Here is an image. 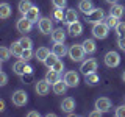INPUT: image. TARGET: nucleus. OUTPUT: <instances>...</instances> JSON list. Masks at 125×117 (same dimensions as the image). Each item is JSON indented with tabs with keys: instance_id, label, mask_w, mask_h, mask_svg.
Listing matches in <instances>:
<instances>
[{
	"instance_id": "obj_32",
	"label": "nucleus",
	"mask_w": 125,
	"mask_h": 117,
	"mask_svg": "<svg viewBox=\"0 0 125 117\" xmlns=\"http://www.w3.org/2000/svg\"><path fill=\"white\" fill-rule=\"evenodd\" d=\"M33 56H34V53H33V50H31V49H23V52H22V55H21V58H19V59L30 61Z\"/></svg>"
},
{
	"instance_id": "obj_23",
	"label": "nucleus",
	"mask_w": 125,
	"mask_h": 117,
	"mask_svg": "<svg viewBox=\"0 0 125 117\" xmlns=\"http://www.w3.org/2000/svg\"><path fill=\"white\" fill-rule=\"evenodd\" d=\"M45 80L49 81L50 84H55L58 80H61V78H60V72H56L55 69H49L47 73H45Z\"/></svg>"
},
{
	"instance_id": "obj_45",
	"label": "nucleus",
	"mask_w": 125,
	"mask_h": 117,
	"mask_svg": "<svg viewBox=\"0 0 125 117\" xmlns=\"http://www.w3.org/2000/svg\"><path fill=\"white\" fill-rule=\"evenodd\" d=\"M106 3H109V5H114V3H117V0H105Z\"/></svg>"
},
{
	"instance_id": "obj_29",
	"label": "nucleus",
	"mask_w": 125,
	"mask_h": 117,
	"mask_svg": "<svg viewBox=\"0 0 125 117\" xmlns=\"http://www.w3.org/2000/svg\"><path fill=\"white\" fill-rule=\"evenodd\" d=\"M58 59H60V58H58L56 55L52 52V53L49 55V56H47V59L44 61V66H45V67H49V69H52V67H53V64H55V62H56Z\"/></svg>"
},
{
	"instance_id": "obj_21",
	"label": "nucleus",
	"mask_w": 125,
	"mask_h": 117,
	"mask_svg": "<svg viewBox=\"0 0 125 117\" xmlns=\"http://www.w3.org/2000/svg\"><path fill=\"white\" fill-rule=\"evenodd\" d=\"M124 11H125V8L120 3H114V5H111V8H109V14L117 17V19H120L124 16Z\"/></svg>"
},
{
	"instance_id": "obj_39",
	"label": "nucleus",
	"mask_w": 125,
	"mask_h": 117,
	"mask_svg": "<svg viewBox=\"0 0 125 117\" xmlns=\"http://www.w3.org/2000/svg\"><path fill=\"white\" fill-rule=\"evenodd\" d=\"M53 17L56 19V20H62V19H64L62 10H60V8H55V14H53Z\"/></svg>"
},
{
	"instance_id": "obj_12",
	"label": "nucleus",
	"mask_w": 125,
	"mask_h": 117,
	"mask_svg": "<svg viewBox=\"0 0 125 117\" xmlns=\"http://www.w3.org/2000/svg\"><path fill=\"white\" fill-rule=\"evenodd\" d=\"M61 109L66 114H72V112L75 111V100H73L72 97H66V98L61 101Z\"/></svg>"
},
{
	"instance_id": "obj_5",
	"label": "nucleus",
	"mask_w": 125,
	"mask_h": 117,
	"mask_svg": "<svg viewBox=\"0 0 125 117\" xmlns=\"http://www.w3.org/2000/svg\"><path fill=\"white\" fill-rule=\"evenodd\" d=\"M103 62H105V66L106 67H117V66L120 64V56H119V53L114 52V50H111V52H108L106 55H105V58H103Z\"/></svg>"
},
{
	"instance_id": "obj_24",
	"label": "nucleus",
	"mask_w": 125,
	"mask_h": 117,
	"mask_svg": "<svg viewBox=\"0 0 125 117\" xmlns=\"http://www.w3.org/2000/svg\"><path fill=\"white\" fill-rule=\"evenodd\" d=\"M78 10H80L83 14H88L89 11L94 10V5H92L91 0H80V3H78Z\"/></svg>"
},
{
	"instance_id": "obj_41",
	"label": "nucleus",
	"mask_w": 125,
	"mask_h": 117,
	"mask_svg": "<svg viewBox=\"0 0 125 117\" xmlns=\"http://www.w3.org/2000/svg\"><path fill=\"white\" fill-rule=\"evenodd\" d=\"M117 47L125 52V36L124 38H117Z\"/></svg>"
},
{
	"instance_id": "obj_9",
	"label": "nucleus",
	"mask_w": 125,
	"mask_h": 117,
	"mask_svg": "<svg viewBox=\"0 0 125 117\" xmlns=\"http://www.w3.org/2000/svg\"><path fill=\"white\" fill-rule=\"evenodd\" d=\"M13 70H14L16 75H19V77L23 75V73H27V72H33L31 66H28V64H27V61H22V59H19V61L14 62Z\"/></svg>"
},
{
	"instance_id": "obj_46",
	"label": "nucleus",
	"mask_w": 125,
	"mask_h": 117,
	"mask_svg": "<svg viewBox=\"0 0 125 117\" xmlns=\"http://www.w3.org/2000/svg\"><path fill=\"white\" fill-rule=\"evenodd\" d=\"M122 80H124V83H125V70H124V73H122Z\"/></svg>"
},
{
	"instance_id": "obj_8",
	"label": "nucleus",
	"mask_w": 125,
	"mask_h": 117,
	"mask_svg": "<svg viewBox=\"0 0 125 117\" xmlns=\"http://www.w3.org/2000/svg\"><path fill=\"white\" fill-rule=\"evenodd\" d=\"M16 28H17L19 33L25 34V33H28V31L33 28V22L28 20V19H27L25 16H22V17L17 20V23H16Z\"/></svg>"
},
{
	"instance_id": "obj_35",
	"label": "nucleus",
	"mask_w": 125,
	"mask_h": 117,
	"mask_svg": "<svg viewBox=\"0 0 125 117\" xmlns=\"http://www.w3.org/2000/svg\"><path fill=\"white\" fill-rule=\"evenodd\" d=\"M21 78H22V83L28 84L34 80V75H33V72H27V73H23V75H21Z\"/></svg>"
},
{
	"instance_id": "obj_15",
	"label": "nucleus",
	"mask_w": 125,
	"mask_h": 117,
	"mask_svg": "<svg viewBox=\"0 0 125 117\" xmlns=\"http://www.w3.org/2000/svg\"><path fill=\"white\" fill-rule=\"evenodd\" d=\"M67 33L70 34L72 38H77L80 36L81 33H83V25H81L80 22H73V23H69V28H67Z\"/></svg>"
},
{
	"instance_id": "obj_4",
	"label": "nucleus",
	"mask_w": 125,
	"mask_h": 117,
	"mask_svg": "<svg viewBox=\"0 0 125 117\" xmlns=\"http://www.w3.org/2000/svg\"><path fill=\"white\" fill-rule=\"evenodd\" d=\"M11 101H13V105L17 106V108L25 106V103L28 101V94L25 91H22V89H17V91H14L13 95H11Z\"/></svg>"
},
{
	"instance_id": "obj_6",
	"label": "nucleus",
	"mask_w": 125,
	"mask_h": 117,
	"mask_svg": "<svg viewBox=\"0 0 125 117\" xmlns=\"http://www.w3.org/2000/svg\"><path fill=\"white\" fill-rule=\"evenodd\" d=\"M97 66H99L97 59H94V58H88L86 61L81 62L80 72L83 73V75H88V73H91V72H95V70H97Z\"/></svg>"
},
{
	"instance_id": "obj_14",
	"label": "nucleus",
	"mask_w": 125,
	"mask_h": 117,
	"mask_svg": "<svg viewBox=\"0 0 125 117\" xmlns=\"http://www.w3.org/2000/svg\"><path fill=\"white\" fill-rule=\"evenodd\" d=\"M95 108L103 111V112H108L111 109V100L108 97H100V98L95 100Z\"/></svg>"
},
{
	"instance_id": "obj_33",
	"label": "nucleus",
	"mask_w": 125,
	"mask_h": 117,
	"mask_svg": "<svg viewBox=\"0 0 125 117\" xmlns=\"http://www.w3.org/2000/svg\"><path fill=\"white\" fill-rule=\"evenodd\" d=\"M19 42L22 44L23 49H31V45H33V41H31L28 36H22L21 39H19Z\"/></svg>"
},
{
	"instance_id": "obj_13",
	"label": "nucleus",
	"mask_w": 125,
	"mask_h": 117,
	"mask_svg": "<svg viewBox=\"0 0 125 117\" xmlns=\"http://www.w3.org/2000/svg\"><path fill=\"white\" fill-rule=\"evenodd\" d=\"M52 52L56 55L58 58H62V56H66V55H69V49L64 45V42H53Z\"/></svg>"
},
{
	"instance_id": "obj_10",
	"label": "nucleus",
	"mask_w": 125,
	"mask_h": 117,
	"mask_svg": "<svg viewBox=\"0 0 125 117\" xmlns=\"http://www.w3.org/2000/svg\"><path fill=\"white\" fill-rule=\"evenodd\" d=\"M64 81L69 88H77L78 83H80V75H78L75 70H69L64 75Z\"/></svg>"
},
{
	"instance_id": "obj_43",
	"label": "nucleus",
	"mask_w": 125,
	"mask_h": 117,
	"mask_svg": "<svg viewBox=\"0 0 125 117\" xmlns=\"http://www.w3.org/2000/svg\"><path fill=\"white\" fill-rule=\"evenodd\" d=\"M27 116H28V117H39V112L38 111H30Z\"/></svg>"
},
{
	"instance_id": "obj_38",
	"label": "nucleus",
	"mask_w": 125,
	"mask_h": 117,
	"mask_svg": "<svg viewBox=\"0 0 125 117\" xmlns=\"http://www.w3.org/2000/svg\"><path fill=\"white\" fill-rule=\"evenodd\" d=\"M52 69H55V70H56V72H62V69H64V62H62L61 59H58L56 62H55V64H53V67Z\"/></svg>"
},
{
	"instance_id": "obj_30",
	"label": "nucleus",
	"mask_w": 125,
	"mask_h": 117,
	"mask_svg": "<svg viewBox=\"0 0 125 117\" xmlns=\"http://www.w3.org/2000/svg\"><path fill=\"white\" fill-rule=\"evenodd\" d=\"M10 56H11V50L8 47H0V61L5 62L10 59Z\"/></svg>"
},
{
	"instance_id": "obj_19",
	"label": "nucleus",
	"mask_w": 125,
	"mask_h": 117,
	"mask_svg": "<svg viewBox=\"0 0 125 117\" xmlns=\"http://www.w3.org/2000/svg\"><path fill=\"white\" fill-rule=\"evenodd\" d=\"M50 53H52V52H50V50L47 49V47H39V49L36 50V52H34V58H36L38 61L44 62V61L47 59V56H49Z\"/></svg>"
},
{
	"instance_id": "obj_2",
	"label": "nucleus",
	"mask_w": 125,
	"mask_h": 117,
	"mask_svg": "<svg viewBox=\"0 0 125 117\" xmlns=\"http://www.w3.org/2000/svg\"><path fill=\"white\" fill-rule=\"evenodd\" d=\"M84 49H83V44H73V45H70V49H69V58L72 61H83V58H84Z\"/></svg>"
},
{
	"instance_id": "obj_37",
	"label": "nucleus",
	"mask_w": 125,
	"mask_h": 117,
	"mask_svg": "<svg viewBox=\"0 0 125 117\" xmlns=\"http://www.w3.org/2000/svg\"><path fill=\"white\" fill-rule=\"evenodd\" d=\"M114 114H116V117H125V105L117 106L116 111H114Z\"/></svg>"
},
{
	"instance_id": "obj_18",
	"label": "nucleus",
	"mask_w": 125,
	"mask_h": 117,
	"mask_svg": "<svg viewBox=\"0 0 125 117\" xmlns=\"http://www.w3.org/2000/svg\"><path fill=\"white\" fill-rule=\"evenodd\" d=\"M77 20H78V13L73 10V8H69V10L64 13V22L69 25V23H73Z\"/></svg>"
},
{
	"instance_id": "obj_40",
	"label": "nucleus",
	"mask_w": 125,
	"mask_h": 117,
	"mask_svg": "<svg viewBox=\"0 0 125 117\" xmlns=\"http://www.w3.org/2000/svg\"><path fill=\"white\" fill-rule=\"evenodd\" d=\"M6 83H8V77H6V73L2 70V72H0V86H5Z\"/></svg>"
},
{
	"instance_id": "obj_42",
	"label": "nucleus",
	"mask_w": 125,
	"mask_h": 117,
	"mask_svg": "<svg viewBox=\"0 0 125 117\" xmlns=\"http://www.w3.org/2000/svg\"><path fill=\"white\" fill-rule=\"evenodd\" d=\"M102 114H103V111H100V109H97V108H95V111L89 112V116H91V117H99V116H102Z\"/></svg>"
},
{
	"instance_id": "obj_11",
	"label": "nucleus",
	"mask_w": 125,
	"mask_h": 117,
	"mask_svg": "<svg viewBox=\"0 0 125 117\" xmlns=\"http://www.w3.org/2000/svg\"><path fill=\"white\" fill-rule=\"evenodd\" d=\"M34 89H36L38 95L44 97V95H47V94L50 92V83L45 80V78H44V80H39L38 83H36V88H34Z\"/></svg>"
},
{
	"instance_id": "obj_44",
	"label": "nucleus",
	"mask_w": 125,
	"mask_h": 117,
	"mask_svg": "<svg viewBox=\"0 0 125 117\" xmlns=\"http://www.w3.org/2000/svg\"><path fill=\"white\" fill-rule=\"evenodd\" d=\"M3 111H5V101L0 100V112H3Z\"/></svg>"
},
{
	"instance_id": "obj_25",
	"label": "nucleus",
	"mask_w": 125,
	"mask_h": 117,
	"mask_svg": "<svg viewBox=\"0 0 125 117\" xmlns=\"http://www.w3.org/2000/svg\"><path fill=\"white\" fill-rule=\"evenodd\" d=\"M10 50H11V55H13V56L21 58V55L23 52V47H22V44L19 41H16V42H13V44L10 45Z\"/></svg>"
},
{
	"instance_id": "obj_31",
	"label": "nucleus",
	"mask_w": 125,
	"mask_h": 117,
	"mask_svg": "<svg viewBox=\"0 0 125 117\" xmlns=\"http://www.w3.org/2000/svg\"><path fill=\"white\" fill-rule=\"evenodd\" d=\"M105 23H106L109 28H116V27H117V23H119V19L109 14L108 17H105Z\"/></svg>"
},
{
	"instance_id": "obj_20",
	"label": "nucleus",
	"mask_w": 125,
	"mask_h": 117,
	"mask_svg": "<svg viewBox=\"0 0 125 117\" xmlns=\"http://www.w3.org/2000/svg\"><path fill=\"white\" fill-rule=\"evenodd\" d=\"M25 17L28 19V20H31L33 23H34V22H39V19H41V17H39V8L33 5V6L28 10V13L25 14Z\"/></svg>"
},
{
	"instance_id": "obj_22",
	"label": "nucleus",
	"mask_w": 125,
	"mask_h": 117,
	"mask_svg": "<svg viewBox=\"0 0 125 117\" xmlns=\"http://www.w3.org/2000/svg\"><path fill=\"white\" fill-rule=\"evenodd\" d=\"M83 49H84L86 55H92L97 50V45H95V42H94V39H84L83 41Z\"/></svg>"
},
{
	"instance_id": "obj_7",
	"label": "nucleus",
	"mask_w": 125,
	"mask_h": 117,
	"mask_svg": "<svg viewBox=\"0 0 125 117\" xmlns=\"http://www.w3.org/2000/svg\"><path fill=\"white\" fill-rule=\"evenodd\" d=\"M38 28L42 34H50L55 30L53 28V20L50 17H41L39 22H38Z\"/></svg>"
},
{
	"instance_id": "obj_26",
	"label": "nucleus",
	"mask_w": 125,
	"mask_h": 117,
	"mask_svg": "<svg viewBox=\"0 0 125 117\" xmlns=\"http://www.w3.org/2000/svg\"><path fill=\"white\" fill-rule=\"evenodd\" d=\"M84 81H86V84H89V86H95L100 81V78L97 75V72H91V73H88V75H84Z\"/></svg>"
},
{
	"instance_id": "obj_16",
	"label": "nucleus",
	"mask_w": 125,
	"mask_h": 117,
	"mask_svg": "<svg viewBox=\"0 0 125 117\" xmlns=\"http://www.w3.org/2000/svg\"><path fill=\"white\" fill-rule=\"evenodd\" d=\"M67 88L69 86L66 84L64 80H58L55 84H52V89H53V92L56 94V95H64L66 91H67Z\"/></svg>"
},
{
	"instance_id": "obj_28",
	"label": "nucleus",
	"mask_w": 125,
	"mask_h": 117,
	"mask_svg": "<svg viewBox=\"0 0 125 117\" xmlns=\"http://www.w3.org/2000/svg\"><path fill=\"white\" fill-rule=\"evenodd\" d=\"M10 16H11V6L8 5V3H2V5H0V19H2V20H6Z\"/></svg>"
},
{
	"instance_id": "obj_17",
	"label": "nucleus",
	"mask_w": 125,
	"mask_h": 117,
	"mask_svg": "<svg viewBox=\"0 0 125 117\" xmlns=\"http://www.w3.org/2000/svg\"><path fill=\"white\" fill-rule=\"evenodd\" d=\"M50 38H52L53 42H64L66 41V31L62 28H55L50 33Z\"/></svg>"
},
{
	"instance_id": "obj_36",
	"label": "nucleus",
	"mask_w": 125,
	"mask_h": 117,
	"mask_svg": "<svg viewBox=\"0 0 125 117\" xmlns=\"http://www.w3.org/2000/svg\"><path fill=\"white\" fill-rule=\"evenodd\" d=\"M52 5L55 8H60V10H64L66 5H67V0H52Z\"/></svg>"
},
{
	"instance_id": "obj_27",
	"label": "nucleus",
	"mask_w": 125,
	"mask_h": 117,
	"mask_svg": "<svg viewBox=\"0 0 125 117\" xmlns=\"http://www.w3.org/2000/svg\"><path fill=\"white\" fill-rule=\"evenodd\" d=\"M31 6H33L31 0H21V2H19V13H21L22 16H25Z\"/></svg>"
},
{
	"instance_id": "obj_1",
	"label": "nucleus",
	"mask_w": 125,
	"mask_h": 117,
	"mask_svg": "<svg viewBox=\"0 0 125 117\" xmlns=\"http://www.w3.org/2000/svg\"><path fill=\"white\" fill-rule=\"evenodd\" d=\"M84 19L86 22L89 23H99V22H103L105 20V11L102 8H94L92 11H89L88 14H84Z\"/></svg>"
},
{
	"instance_id": "obj_34",
	"label": "nucleus",
	"mask_w": 125,
	"mask_h": 117,
	"mask_svg": "<svg viewBox=\"0 0 125 117\" xmlns=\"http://www.w3.org/2000/svg\"><path fill=\"white\" fill-rule=\"evenodd\" d=\"M114 30H116V33H117L119 38H124L125 36V22H119Z\"/></svg>"
},
{
	"instance_id": "obj_3",
	"label": "nucleus",
	"mask_w": 125,
	"mask_h": 117,
	"mask_svg": "<svg viewBox=\"0 0 125 117\" xmlns=\"http://www.w3.org/2000/svg\"><path fill=\"white\" fill-rule=\"evenodd\" d=\"M108 31H109V27L105 23V20L92 25V36L95 39H105L108 36Z\"/></svg>"
}]
</instances>
